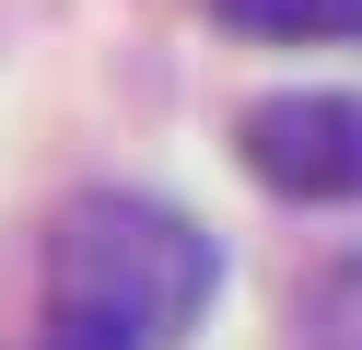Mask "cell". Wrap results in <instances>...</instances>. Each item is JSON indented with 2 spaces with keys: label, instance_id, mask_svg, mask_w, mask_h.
Here are the masks:
<instances>
[{
  "label": "cell",
  "instance_id": "1",
  "mask_svg": "<svg viewBox=\"0 0 362 350\" xmlns=\"http://www.w3.org/2000/svg\"><path fill=\"white\" fill-rule=\"evenodd\" d=\"M222 257L175 199L82 187L35 245V350H175Z\"/></svg>",
  "mask_w": 362,
  "mask_h": 350
},
{
  "label": "cell",
  "instance_id": "4",
  "mask_svg": "<svg viewBox=\"0 0 362 350\" xmlns=\"http://www.w3.org/2000/svg\"><path fill=\"white\" fill-rule=\"evenodd\" d=\"M304 339H315V350H362V245L315 269V292H304Z\"/></svg>",
  "mask_w": 362,
  "mask_h": 350
},
{
  "label": "cell",
  "instance_id": "2",
  "mask_svg": "<svg viewBox=\"0 0 362 350\" xmlns=\"http://www.w3.org/2000/svg\"><path fill=\"white\" fill-rule=\"evenodd\" d=\"M234 152L257 187L281 199H362V93L304 82V93H257L234 117Z\"/></svg>",
  "mask_w": 362,
  "mask_h": 350
},
{
  "label": "cell",
  "instance_id": "3",
  "mask_svg": "<svg viewBox=\"0 0 362 350\" xmlns=\"http://www.w3.org/2000/svg\"><path fill=\"white\" fill-rule=\"evenodd\" d=\"M199 12L269 47H362V0H199Z\"/></svg>",
  "mask_w": 362,
  "mask_h": 350
}]
</instances>
